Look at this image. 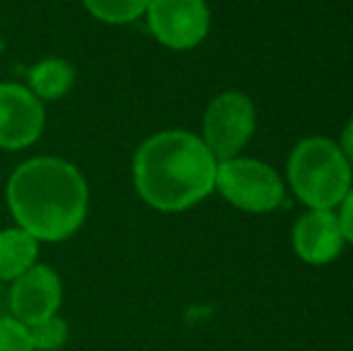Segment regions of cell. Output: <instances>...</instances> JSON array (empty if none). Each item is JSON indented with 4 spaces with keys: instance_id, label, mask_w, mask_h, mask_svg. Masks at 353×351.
Segmentation results:
<instances>
[{
    "instance_id": "1",
    "label": "cell",
    "mask_w": 353,
    "mask_h": 351,
    "mask_svg": "<svg viewBox=\"0 0 353 351\" xmlns=\"http://www.w3.org/2000/svg\"><path fill=\"white\" fill-rule=\"evenodd\" d=\"M87 183L72 164L41 157L22 164L8 183V202L19 229L41 241H63L82 226Z\"/></svg>"
},
{
    "instance_id": "2",
    "label": "cell",
    "mask_w": 353,
    "mask_h": 351,
    "mask_svg": "<svg viewBox=\"0 0 353 351\" xmlns=\"http://www.w3.org/2000/svg\"><path fill=\"white\" fill-rule=\"evenodd\" d=\"M216 159L205 140L183 130L149 137L135 154V185L161 212H183L214 190Z\"/></svg>"
},
{
    "instance_id": "3",
    "label": "cell",
    "mask_w": 353,
    "mask_h": 351,
    "mask_svg": "<svg viewBox=\"0 0 353 351\" xmlns=\"http://www.w3.org/2000/svg\"><path fill=\"white\" fill-rule=\"evenodd\" d=\"M288 181L312 210H332L351 190V166L327 137H307L288 159Z\"/></svg>"
},
{
    "instance_id": "4",
    "label": "cell",
    "mask_w": 353,
    "mask_h": 351,
    "mask_svg": "<svg viewBox=\"0 0 353 351\" xmlns=\"http://www.w3.org/2000/svg\"><path fill=\"white\" fill-rule=\"evenodd\" d=\"M231 205L245 212H272L283 197L281 178L255 159H226L216 166V183Z\"/></svg>"
},
{
    "instance_id": "5",
    "label": "cell",
    "mask_w": 353,
    "mask_h": 351,
    "mask_svg": "<svg viewBox=\"0 0 353 351\" xmlns=\"http://www.w3.org/2000/svg\"><path fill=\"white\" fill-rule=\"evenodd\" d=\"M255 132V106L241 92H226L205 113V145L214 159H233Z\"/></svg>"
},
{
    "instance_id": "6",
    "label": "cell",
    "mask_w": 353,
    "mask_h": 351,
    "mask_svg": "<svg viewBox=\"0 0 353 351\" xmlns=\"http://www.w3.org/2000/svg\"><path fill=\"white\" fill-rule=\"evenodd\" d=\"M147 19L152 34L168 48H192L210 32L205 0H149Z\"/></svg>"
},
{
    "instance_id": "7",
    "label": "cell",
    "mask_w": 353,
    "mask_h": 351,
    "mask_svg": "<svg viewBox=\"0 0 353 351\" xmlns=\"http://www.w3.org/2000/svg\"><path fill=\"white\" fill-rule=\"evenodd\" d=\"M63 286L61 277L48 265H34L14 279L10 291V305L12 313L22 325H37L46 318H53L61 305Z\"/></svg>"
},
{
    "instance_id": "8",
    "label": "cell",
    "mask_w": 353,
    "mask_h": 351,
    "mask_svg": "<svg viewBox=\"0 0 353 351\" xmlns=\"http://www.w3.org/2000/svg\"><path fill=\"white\" fill-rule=\"evenodd\" d=\"M43 130V106L29 89L0 85V147L22 150Z\"/></svg>"
},
{
    "instance_id": "9",
    "label": "cell",
    "mask_w": 353,
    "mask_h": 351,
    "mask_svg": "<svg viewBox=\"0 0 353 351\" xmlns=\"http://www.w3.org/2000/svg\"><path fill=\"white\" fill-rule=\"evenodd\" d=\"M344 234L339 217L332 210H310L296 221L293 229V248L298 258L310 265L332 263L341 253Z\"/></svg>"
},
{
    "instance_id": "10",
    "label": "cell",
    "mask_w": 353,
    "mask_h": 351,
    "mask_svg": "<svg viewBox=\"0 0 353 351\" xmlns=\"http://www.w3.org/2000/svg\"><path fill=\"white\" fill-rule=\"evenodd\" d=\"M39 245L37 239L22 229L0 231V281L17 279L34 267Z\"/></svg>"
},
{
    "instance_id": "11",
    "label": "cell",
    "mask_w": 353,
    "mask_h": 351,
    "mask_svg": "<svg viewBox=\"0 0 353 351\" xmlns=\"http://www.w3.org/2000/svg\"><path fill=\"white\" fill-rule=\"evenodd\" d=\"M29 82H32L34 97L41 99H61L70 92L74 82V70L70 63L61 61V58H46L37 68L29 72Z\"/></svg>"
},
{
    "instance_id": "12",
    "label": "cell",
    "mask_w": 353,
    "mask_h": 351,
    "mask_svg": "<svg viewBox=\"0 0 353 351\" xmlns=\"http://www.w3.org/2000/svg\"><path fill=\"white\" fill-rule=\"evenodd\" d=\"M94 17L111 24L132 22L147 10L149 0H82Z\"/></svg>"
},
{
    "instance_id": "13",
    "label": "cell",
    "mask_w": 353,
    "mask_h": 351,
    "mask_svg": "<svg viewBox=\"0 0 353 351\" xmlns=\"http://www.w3.org/2000/svg\"><path fill=\"white\" fill-rule=\"evenodd\" d=\"M29 339H32L34 349L41 351H56L65 344L68 339V325L65 320H61L58 315L53 318H46L37 325H29Z\"/></svg>"
},
{
    "instance_id": "14",
    "label": "cell",
    "mask_w": 353,
    "mask_h": 351,
    "mask_svg": "<svg viewBox=\"0 0 353 351\" xmlns=\"http://www.w3.org/2000/svg\"><path fill=\"white\" fill-rule=\"evenodd\" d=\"M0 351H34L27 325L14 318H0Z\"/></svg>"
},
{
    "instance_id": "15",
    "label": "cell",
    "mask_w": 353,
    "mask_h": 351,
    "mask_svg": "<svg viewBox=\"0 0 353 351\" xmlns=\"http://www.w3.org/2000/svg\"><path fill=\"white\" fill-rule=\"evenodd\" d=\"M339 226L344 239H349L353 243V190H349V195L344 197V210H341L339 217Z\"/></svg>"
},
{
    "instance_id": "16",
    "label": "cell",
    "mask_w": 353,
    "mask_h": 351,
    "mask_svg": "<svg viewBox=\"0 0 353 351\" xmlns=\"http://www.w3.org/2000/svg\"><path fill=\"white\" fill-rule=\"evenodd\" d=\"M341 154L346 157V161L353 169V118L349 121V126L344 128V132H341Z\"/></svg>"
}]
</instances>
